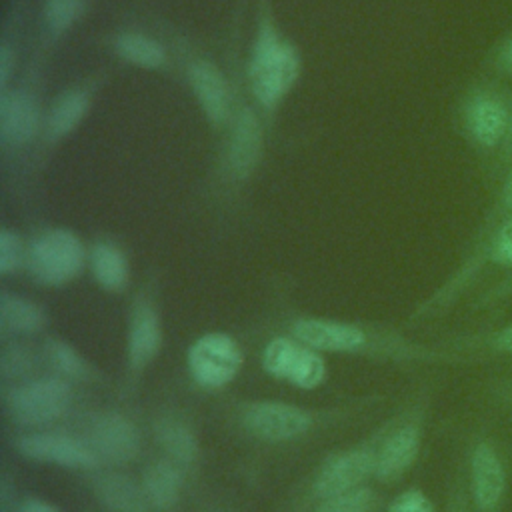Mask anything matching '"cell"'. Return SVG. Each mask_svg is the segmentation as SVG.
I'll use <instances>...</instances> for the list:
<instances>
[{
  "label": "cell",
  "mask_w": 512,
  "mask_h": 512,
  "mask_svg": "<svg viewBox=\"0 0 512 512\" xmlns=\"http://www.w3.org/2000/svg\"><path fill=\"white\" fill-rule=\"evenodd\" d=\"M512 92L494 76H484L468 86L458 108L460 132L470 148L484 160L494 162L510 122Z\"/></svg>",
  "instance_id": "obj_1"
},
{
  "label": "cell",
  "mask_w": 512,
  "mask_h": 512,
  "mask_svg": "<svg viewBox=\"0 0 512 512\" xmlns=\"http://www.w3.org/2000/svg\"><path fill=\"white\" fill-rule=\"evenodd\" d=\"M296 50L282 42L272 28H262L250 60V84L258 102L274 108L298 78Z\"/></svg>",
  "instance_id": "obj_2"
},
{
  "label": "cell",
  "mask_w": 512,
  "mask_h": 512,
  "mask_svg": "<svg viewBox=\"0 0 512 512\" xmlns=\"http://www.w3.org/2000/svg\"><path fill=\"white\" fill-rule=\"evenodd\" d=\"M72 402V386L62 376H44L6 392V412L20 426H44L58 420Z\"/></svg>",
  "instance_id": "obj_3"
},
{
  "label": "cell",
  "mask_w": 512,
  "mask_h": 512,
  "mask_svg": "<svg viewBox=\"0 0 512 512\" xmlns=\"http://www.w3.org/2000/svg\"><path fill=\"white\" fill-rule=\"evenodd\" d=\"M28 268L32 276L48 286H62L74 280L84 266V248L78 236L56 228L40 234L28 254Z\"/></svg>",
  "instance_id": "obj_4"
},
{
  "label": "cell",
  "mask_w": 512,
  "mask_h": 512,
  "mask_svg": "<svg viewBox=\"0 0 512 512\" xmlns=\"http://www.w3.org/2000/svg\"><path fill=\"white\" fill-rule=\"evenodd\" d=\"M484 266H494L500 268L504 272H508V276H504L490 294H486L484 304L482 306H492V304H500L502 300H506L512 294V218H508L506 222H502L490 236L486 242H482L480 246H474L470 256L466 258V262L462 264V268L458 270L456 278L450 282V286L446 288V298H452L454 294H458L460 290H464L472 278H476L480 274V270Z\"/></svg>",
  "instance_id": "obj_5"
},
{
  "label": "cell",
  "mask_w": 512,
  "mask_h": 512,
  "mask_svg": "<svg viewBox=\"0 0 512 512\" xmlns=\"http://www.w3.org/2000/svg\"><path fill=\"white\" fill-rule=\"evenodd\" d=\"M262 366L272 378L302 390H314L326 378V364L320 352L294 336L270 340L262 352Z\"/></svg>",
  "instance_id": "obj_6"
},
{
  "label": "cell",
  "mask_w": 512,
  "mask_h": 512,
  "mask_svg": "<svg viewBox=\"0 0 512 512\" xmlns=\"http://www.w3.org/2000/svg\"><path fill=\"white\" fill-rule=\"evenodd\" d=\"M188 370L196 384L208 390L228 386L242 368L238 342L224 332L202 334L188 350Z\"/></svg>",
  "instance_id": "obj_7"
},
{
  "label": "cell",
  "mask_w": 512,
  "mask_h": 512,
  "mask_svg": "<svg viewBox=\"0 0 512 512\" xmlns=\"http://www.w3.org/2000/svg\"><path fill=\"white\" fill-rule=\"evenodd\" d=\"M244 428L266 442H286L300 438L312 426V416L300 406L262 400L246 406L242 412Z\"/></svg>",
  "instance_id": "obj_8"
},
{
  "label": "cell",
  "mask_w": 512,
  "mask_h": 512,
  "mask_svg": "<svg viewBox=\"0 0 512 512\" xmlns=\"http://www.w3.org/2000/svg\"><path fill=\"white\" fill-rule=\"evenodd\" d=\"M470 496L476 512H500L506 494V466L498 446L482 438L470 452Z\"/></svg>",
  "instance_id": "obj_9"
},
{
  "label": "cell",
  "mask_w": 512,
  "mask_h": 512,
  "mask_svg": "<svg viewBox=\"0 0 512 512\" xmlns=\"http://www.w3.org/2000/svg\"><path fill=\"white\" fill-rule=\"evenodd\" d=\"M86 442L98 456L114 466L132 462L140 452V430L120 412H102L92 418Z\"/></svg>",
  "instance_id": "obj_10"
},
{
  "label": "cell",
  "mask_w": 512,
  "mask_h": 512,
  "mask_svg": "<svg viewBox=\"0 0 512 512\" xmlns=\"http://www.w3.org/2000/svg\"><path fill=\"white\" fill-rule=\"evenodd\" d=\"M16 450L28 460L50 462L76 470H92L100 462L86 440L56 432L24 434L18 438Z\"/></svg>",
  "instance_id": "obj_11"
},
{
  "label": "cell",
  "mask_w": 512,
  "mask_h": 512,
  "mask_svg": "<svg viewBox=\"0 0 512 512\" xmlns=\"http://www.w3.org/2000/svg\"><path fill=\"white\" fill-rule=\"evenodd\" d=\"M374 464L376 450L370 448H352L328 458L312 482L314 498L326 500L358 488L366 476L374 474Z\"/></svg>",
  "instance_id": "obj_12"
},
{
  "label": "cell",
  "mask_w": 512,
  "mask_h": 512,
  "mask_svg": "<svg viewBox=\"0 0 512 512\" xmlns=\"http://www.w3.org/2000/svg\"><path fill=\"white\" fill-rule=\"evenodd\" d=\"M292 336L318 352H358L366 346V332L356 324L326 320V318H300L292 324Z\"/></svg>",
  "instance_id": "obj_13"
},
{
  "label": "cell",
  "mask_w": 512,
  "mask_h": 512,
  "mask_svg": "<svg viewBox=\"0 0 512 512\" xmlns=\"http://www.w3.org/2000/svg\"><path fill=\"white\" fill-rule=\"evenodd\" d=\"M422 432L418 422H406L392 430L376 450L374 476L380 482L398 480L418 458Z\"/></svg>",
  "instance_id": "obj_14"
},
{
  "label": "cell",
  "mask_w": 512,
  "mask_h": 512,
  "mask_svg": "<svg viewBox=\"0 0 512 512\" xmlns=\"http://www.w3.org/2000/svg\"><path fill=\"white\" fill-rule=\"evenodd\" d=\"M162 348V322L150 300H136L128 328V364L132 372L144 370Z\"/></svg>",
  "instance_id": "obj_15"
},
{
  "label": "cell",
  "mask_w": 512,
  "mask_h": 512,
  "mask_svg": "<svg viewBox=\"0 0 512 512\" xmlns=\"http://www.w3.org/2000/svg\"><path fill=\"white\" fill-rule=\"evenodd\" d=\"M40 124V112L34 98L26 92H10L0 102V136L6 144L28 142Z\"/></svg>",
  "instance_id": "obj_16"
},
{
  "label": "cell",
  "mask_w": 512,
  "mask_h": 512,
  "mask_svg": "<svg viewBox=\"0 0 512 512\" xmlns=\"http://www.w3.org/2000/svg\"><path fill=\"white\" fill-rule=\"evenodd\" d=\"M94 492L110 512H148L150 506L144 486L124 474L108 472L98 476Z\"/></svg>",
  "instance_id": "obj_17"
},
{
  "label": "cell",
  "mask_w": 512,
  "mask_h": 512,
  "mask_svg": "<svg viewBox=\"0 0 512 512\" xmlns=\"http://www.w3.org/2000/svg\"><path fill=\"white\" fill-rule=\"evenodd\" d=\"M190 82L206 116L212 122H222L228 114V90L220 72L208 62H194Z\"/></svg>",
  "instance_id": "obj_18"
},
{
  "label": "cell",
  "mask_w": 512,
  "mask_h": 512,
  "mask_svg": "<svg viewBox=\"0 0 512 512\" xmlns=\"http://www.w3.org/2000/svg\"><path fill=\"white\" fill-rule=\"evenodd\" d=\"M154 436L168 458L178 466H190L198 460V438L186 422L172 416H162L154 424Z\"/></svg>",
  "instance_id": "obj_19"
},
{
  "label": "cell",
  "mask_w": 512,
  "mask_h": 512,
  "mask_svg": "<svg viewBox=\"0 0 512 512\" xmlns=\"http://www.w3.org/2000/svg\"><path fill=\"white\" fill-rule=\"evenodd\" d=\"M142 486L150 500V506L158 510H170L176 506L182 488V470L176 462L156 460L152 462L142 478Z\"/></svg>",
  "instance_id": "obj_20"
},
{
  "label": "cell",
  "mask_w": 512,
  "mask_h": 512,
  "mask_svg": "<svg viewBox=\"0 0 512 512\" xmlns=\"http://www.w3.org/2000/svg\"><path fill=\"white\" fill-rule=\"evenodd\" d=\"M46 324L44 310L22 296L4 292L0 296V326L8 334H36Z\"/></svg>",
  "instance_id": "obj_21"
},
{
  "label": "cell",
  "mask_w": 512,
  "mask_h": 512,
  "mask_svg": "<svg viewBox=\"0 0 512 512\" xmlns=\"http://www.w3.org/2000/svg\"><path fill=\"white\" fill-rule=\"evenodd\" d=\"M260 154V128L250 110H244L234 126L230 140V164L238 176H246Z\"/></svg>",
  "instance_id": "obj_22"
},
{
  "label": "cell",
  "mask_w": 512,
  "mask_h": 512,
  "mask_svg": "<svg viewBox=\"0 0 512 512\" xmlns=\"http://www.w3.org/2000/svg\"><path fill=\"white\" fill-rule=\"evenodd\" d=\"M90 266L96 282L110 292L124 290L128 282V264L122 250L110 242H98L90 252Z\"/></svg>",
  "instance_id": "obj_23"
},
{
  "label": "cell",
  "mask_w": 512,
  "mask_h": 512,
  "mask_svg": "<svg viewBox=\"0 0 512 512\" xmlns=\"http://www.w3.org/2000/svg\"><path fill=\"white\" fill-rule=\"evenodd\" d=\"M48 364L58 376L70 380H90L94 376L92 366L80 356V352L60 338H48L44 344Z\"/></svg>",
  "instance_id": "obj_24"
},
{
  "label": "cell",
  "mask_w": 512,
  "mask_h": 512,
  "mask_svg": "<svg viewBox=\"0 0 512 512\" xmlns=\"http://www.w3.org/2000/svg\"><path fill=\"white\" fill-rule=\"evenodd\" d=\"M88 110V96L82 90H72L62 94L50 110L48 132L52 138L66 136L72 132Z\"/></svg>",
  "instance_id": "obj_25"
},
{
  "label": "cell",
  "mask_w": 512,
  "mask_h": 512,
  "mask_svg": "<svg viewBox=\"0 0 512 512\" xmlns=\"http://www.w3.org/2000/svg\"><path fill=\"white\" fill-rule=\"evenodd\" d=\"M116 52L142 68H156L164 62V52L158 42L152 38L138 34V32H126L116 40Z\"/></svg>",
  "instance_id": "obj_26"
},
{
  "label": "cell",
  "mask_w": 512,
  "mask_h": 512,
  "mask_svg": "<svg viewBox=\"0 0 512 512\" xmlns=\"http://www.w3.org/2000/svg\"><path fill=\"white\" fill-rule=\"evenodd\" d=\"M458 350L468 356H512V322L498 326L490 332L476 334L470 340H464Z\"/></svg>",
  "instance_id": "obj_27"
},
{
  "label": "cell",
  "mask_w": 512,
  "mask_h": 512,
  "mask_svg": "<svg viewBox=\"0 0 512 512\" xmlns=\"http://www.w3.org/2000/svg\"><path fill=\"white\" fill-rule=\"evenodd\" d=\"M376 506V496L370 488L358 486L344 494L320 500L314 512H372Z\"/></svg>",
  "instance_id": "obj_28"
},
{
  "label": "cell",
  "mask_w": 512,
  "mask_h": 512,
  "mask_svg": "<svg viewBox=\"0 0 512 512\" xmlns=\"http://www.w3.org/2000/svg\"><path fill=\"white\" fill-rule=\"evenodd\" d=\"M484 70L488 76L498 80H512V30L496 40V44L488 50Z\"/></svg>",
  "instance_id": "obj_29"
},
{
  "label": "cell",
  "mask_w": 512,
  "mask_h": 512,
  "mask_svg": "<svg viewBox=\"0 0 512 512\" xmlns=\"http://www.w3.org/2000/svg\"><path fill=\"white\" fill-rule=\"evenodd\" d=\"M84 8V0H48L46 22L52 32H64Z\"/></svg>",
  "instance_id": "obj_30"
},
{
  "label": "cell",
  "mask_w": 512,
  "mask_h": 512,
  "mask_svg": "<svg viewBox=\"0 0 512 512\" xmlns=\"http://www.w3.org/2000/svg\"><path fill=\"white\" fill-rule=\"evenodd\" d=\"M34 368V354L22 344H12L2 352L0 372L4 378H20Z\"/></svg>",
  "instance_id": "obj_31"
},
{
  "label": "cell",
  "mask_w": 512,
  "mask_h": 512,
  "mask_svg": "<svg viewBox=\"0 0 512 512\" xmlns=\"http://www.w3.org/2000/svg\"><path fill=\"white\" fill-rule=\"evenodd\" d=\"M22 260H24V248L20 238L14 232L4 228L0 232V272L10 274L22 264Z\"/></svg>",
  "instance_id": "obj_32"
},
{
  "label": "cell",
  "mask_w": 512,
  "mask_h": 512,
  "mask_svg": "<svg viewBox=\"0 0 512 512\" xmlns=\"http://www.w3.org/2000/svg\"><path fill=\"white\" fill-rule=\"evenodd\" d=\"M388 512H436V508L422 490L408 488L392 500Z\"/></svg>",
  "instance_id": "obj_33"
},
{
  "label": "cell",
  "mask_w": 512,
  "mask_h": 512,
  "mask_svg": "<svg viewBox=\"0 0 512 512\" xmlns=\"http://www.w3.org/2000/svg\"><path fill=\"white\" fill-rule=\"evenodd\" d=\"M512 166V104H510V122H508V132H506V138H504V144L500 148V152L496 154L494 162L490 164V176L492 180H498L504 176V172Z\"/></svg>",
  "instance_id": "obj_34"
},
{
  "label": "cell",
  "mask_w": 512,
  "mask_h": 512,
  "mask_svg": "<svg viewBox=\"0 0 512 512\" xmlns=\"http://www.w3.org/2000/svg\"><path fill=\"white\" fill-rule=\"evenodd\" d=\"M14 512H60L54 504H50V502H46V500H42V498H26V500H22L16 508H14Z\"/></svg>",
  "instance_id": "obj_35"
},
{
  "label": "cell",
  "mask_w": 512,
  "mask_h": 512,
  "mask_svg": "<svg viewBox=\"0 0 512 512\" xmlns=\"http://www.w3.org/2000/svg\"><path fill=\"white\" fill-rule=\"evenodd\" d=\"M496 402L512 408V378L496 388Z\"/></svg>",
  "instance_id": "obj_36"
},
{
  "label": "cell",
  "mask_w": 512,
  "mask_h": 512,
  "mask_svg": "<svg viewBox=\"0 0 512 512\" xmlns=\"http://www.w3.org/2000/svg\"><path fill=\"white\" fill-rule=\"evenodd\" d=\"M8 72H10V52H8V48H4L2 56H0V80H2V86L8 80Z\"/></svg>",
  "instance_id": "obj_37"
}]
</instances>
